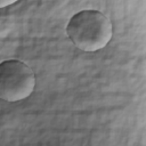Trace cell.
<instances>
[{"mask_svg": "<svg viewBox=\"0 0 146 146\" xmlns=\"http://www.w3.org/2000/svg\"><path fill=\"white\" fill-rule=\"evenodd\" d=\"M15 2L16 1H14V0H11V1H0V8H5V7L10 6V5L15 3Z\"/></svg>", "mask_w": 146, "mask_h": 146, "instance_id": "3", "label": "cell"}, {"mask_svg": "<svg viewBox=\"0 0 146 146\" xmlns=\"http://www.w3.org/2000/svg\"><path fill=\"white\" fill-rule=\"evenodd\" d=\"M35 88L33 70L22 60L8 59L0 63V98L17 103L29 98Z\"/></svg>", "mask_w": 146, "mask_h": 146, "instance_id": "2", "label": "cell"}, {"mask_svg": "<svg viewBox=\"0 0 146 146\" xmlns=\"http://www.w3.org/2000/svg\"><path fill=\"white\" fill-rule=\"evenodd\" d=\"M66 33L72 43L82 51L94 52L105 48L113 35L111 21L99 10L86 9L71 17Z\"/></svg>", "mask_w": 146, "mask_h": 146, "instance_id": "1", "label": "cell"}]
</instances>
